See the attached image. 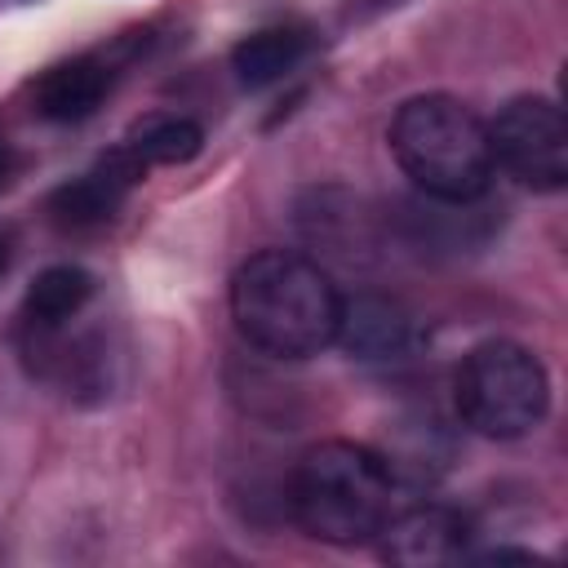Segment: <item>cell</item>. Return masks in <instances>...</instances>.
Masks as SVG:
<instances>
[{
    "label": "cell",
    "mask_w": 568,
    "mask_h": 568,
    "mask_svg": "<svg viewBox=\"0 0 568 568\" xmlns=\"http://www.w3.org/2000/svg\"><path fill=\"white\" fill-rule=\"evenodd\" d=\"M342 293L302 253L262 248L231 275V320L240 337L275 359H311L337 337Z\"/></svg>",
    "instance_id": "1"
},
{
    "label": "cell",
    "mask_w": 568,
    "mask_h": 568,
    "mask_svg": "<svg viewBox=\"0 0 568 568\" xmlns=\"http://www.w3.org/2000/svg\"><path fill=\"white\" fill-rule=\"evenodd\" d=\"M386 142L399 173L439 204H475L497 173L488 124L448 93H417L399 102Z\"/></svg>",
    "instance_id": "2"
},
{
    "label": "cell",
    "mask_w": 568,
    "mask_h": 568,
    "mask_svg": "<svg viewBox=\"0 0 568 568\" xmlns=\"http://www.w3.org/2000/svg\"><path fill=\"white\" fill-rule=\"evenodd\" d=\"M293 515L328 546H364L395 515L390 462L355 439H324L302 453L293 470Z\"/></svg>",
    "instance_id": "3"
},
{
    "label": "cell",
    "mask_w": 568,
    "mask_h": 568,
    "mask_svg": "<svg viewBox=\"0 0 568 568\" xmlns=\"http://www.w3.org/2000/svg\"><path fill=\"white\" fill-rule=\"evenodd\" d=\"M457 417L484 439H519L541 426L550 408V377L541 359L506 337L466 351L453 382Z\"/></svg>",
    "instance_id": "4"
},
{
    "label": "cell",
    "mask_w": 568,
    "mask_h": 568,
    "mask_svg": "<svg viewBox=\"0 0 568 568\" xmlns=\"http://www.w3.org/2000/svg\"><path fill=\"white\" fill-rule=\"evenodd\" d=\"M493 169L515 178L528 191L568 186V124L555 98L519 93L488 120Z\"/></svg>",
    "instance_id": "5"
},
{
    "label": "cell",
    "mask_w": 568,
    "mask_h": 568,
    "mask_svg": "<svg viewBox=\"0 0 568 568\" xmlns=\"http://www.w3.org/2000/svg\"><path fill=\"white\" fill-rule=\"evenodd\" d=\"M382 555L390 564H404V568H426V564H457L466 559L470 550V519L453 506H439V501H422V506H408V510H395L382 532Z\"/></svg>",
    "instance_id": "6"
},
{
    "label": "cell",
    "mask_w": 568,
    "mask_h": 568,
    "mask_svg": "<svg viewBox=\"0 0 568 568\" xmlns=\"http://www.w3.org/2000/svg\"><path fill=\"white\" fill-rule=\"evenodd\" d=\"M333 342L359 364H399L417 351V324L399 302L382 293H355L342 297Z\"/></svg>",
    "instance_id": "7"
},
{
    "label": "cell",
    "mask_w": 568,
    "mask_h": 568,
    "mask_svg": "<svg viewBox=\"0 0 568 568\" xmlns=\"http://www.w3.org/2000/svg\"><path fill=\"white\" fill-rule=\"evenodd\" d=\"M146 164L120 142L115 151H106L89 173L62 182L53 195H49V213L53 222L62 226H98L106 217H115V209L124 204V195L142 182Z\"/></svg>",
    "instance_id": "8"
},
{
    "label": "cell",
    "mask_w": 568,
    "mask_h": 568,
    "mask_svg": "<svg viewBox=\"0 0 568 568\" xmlns=\"http://www.w3.org/2000/svg\"><path fill=\"white\" fill-rule=\"evenodd\" d=\"M111 80H115V62L106 53H80V58L53 62L31 84V111L53 124H80L102 106V98L111 93Z\"/></svg>",
    "instance_id": "9"
},
{
    "label": "cell",
    "mask_w": 568,
    "mask_h": 568,
    "mask_svg": "<svg viewBox=\"0 0 568 568\" xmlns=\"http://www.w3.org/2000/svg\"><path fill=\"white\" fill-rule=\"evenodd\" d=\"M306 53H311L306 27H262V31H248L231 49V71L244 89H266V84L284 80Z\"/></svg>",
    "instance_id": "10"
},
{
    "label": "cell",
    "mask_w": 568,
    "mask_h": 568,
    "mask_svg": "<svg viewBox=\"0 0 568 568\" xmlns=\"http://www.w3.org/2000/svg\"><path fill=\"white\" fill-rule=\"evenodd\" d=\"M93 297V275L84 266H71V262H58V266H44L31 284H27V297H22V320L36 328V333H58L62 324H71Z\"/></svg>",
    "instance_id": "11"
},
{
    "label": "cell",
    "mask_w": 568,
    "mask_h": 568,
    "mask_svg": "<svg viewBox=\"0 0 568 568\" xmlns=\"http://www.w3.org/2000/svg\"><path fill=\"white\" fill-rule=\"evenodd\" d=\"M124 146H129L142 164H186V160L200 155L204 129H200L191 115L155 111V115H142V120L124 133Z\"/></svg>",
    "instance_id": "12"
},
{
    "label": "cell",
    "mask_w": 568,
    "mask_h": 568,
    "mask_svg": "<svg viewBox=\"0 0 568 568\" xmlns=\"http://www.w3.org/2000/svg\"><path fill=\"white\" fill-rule=\"evenodd\" d=\"M9 173H13V151H9V142H4V133H0V186L9 182Z\"/></svg>",
    "instance_id": "13"
},
{
    "label": "cell",
    "mask_w": 568,
    "mask_h": 568,
    "mask_svg": "<svg viewBox=\"0 0 568 568\" xmlns=\"http://www.w3.org/2000/svg\"><path fill=\"white\" fill-rule=\"evenodd\" d=\"M9 271V235H0V275Z\"/></svg>",
    "instance_id": "14"
},
{
    "label": "cell",
    "mask_w": 568,
    "mask_h": 568,
    "mask_svg": "<svg viewBox=\"0 0 568 568\" xmlns=\"http://www.w3.org/2000/svg\"><path fill=\"white\" fill-rule=\"evenodd\" d=\"M0 4H27V0H0Z\"/></svg>",
    "instance_id": "15"
}]
</instances>
